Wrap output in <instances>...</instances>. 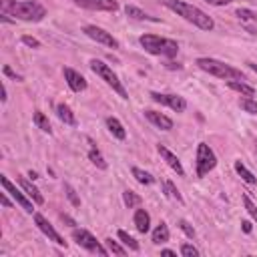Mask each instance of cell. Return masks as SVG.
<instances>
[{
	"mask_svg": "<svg viewBox=\"0 0 257 257\" xmlns=\"http://www.w3.org/2000/svg\"><path fill=\"white\" fill-rule=\"evenodd\" d=\"M235 16L243 22H257V12L255 10H249V8H237Z\"/></svg>",
	"mask_w": 257,
	"mask_h": 257,
	"instance_id": "4dcf8cb0",
	"label": "cell"
},
{
	"mask_svg": "<svg viewBox=\"0 0 257 257\" xmlns=\"http://www.w3.org/2000/svg\"><path fill=\"white\" fill-rule=\"evenodd\" d=\"M88 143H90V149H88V161L96 167V169H100V171H106L108 169V163L104 161V157H102V153L96 149V145L88 139Z\"/></svg>",
	"mask_w": 257,
	"mask_h": 257,
	"instance_id": "44dd1931",
	"label": "cell"
},
{
	"mask_svg": "<svg viewBox=\"0 0 257 257\" xmlns=\"http://www.w3.org/2000/svg\"><path fill=\"white\" fill-rule=\"evenodd\" d=\"M241 229H243L245 233H251V229H253V227H251V223H249V221H241Z\"/></svg>",
	"mask_w": 257,
	"mask_h": 257,
	"instance_id": "ab89813d",
	"label": "cell"
},
{
	"mask_svg": "<svg viewBox=\"0 0 257 257\" xmlns=\"http://www.w3.org/2000/svg\"><path fill=\"white\" fill-rule=\"evenodd\" d=\"M215 167H217V155L213 153V149L207 143H199L197 145V155H195V171H197V177H205Z\"/></svg>",
	"mask_w": 257,
	"mask_h": 257,
	"instance_id": "8992f818",
	"label": "cell"
},
{
	"mask_svg": "<svg viewBox=\"0 0 257 257\" xmlns=\"http://www.w3.org/2000/svg\"><path fill=\"white\" fill-rule=\"evenodd\" d=\"M207 4H211V6H227V4H231L233 0H205Z\"/></svg>",
	"mask_w": 257,
	"mask_h": 257,
	"instance_id": "f35d334b",
	"label": "cell"
},
{
	"mask_svg": "<svg viewBox=\"0 0 257 257\" xmlns=\"http://www.w3.org/2000/svg\"><path fill=\"white\" fill-rule=\"evenodd\" d=\"M131 173H133V177H135L141 185H153V183H155V177H153L151 173H147V171L139 169V167H133V169H131Z\"/></svg>",
	"mask_w": 257,
	"mask_h": 257,
	"instance_id": "f1b7e54d",
	"label": "cell"
},
{
	"mask_svg": "<svg viewBox=\"0 0 257 257\" xmlns=\"http://www.w3.org/2000/svg\"><path fill=\"white\" fill-rule=\"evenodd\" d=\"M118 239H120V243H124V247L126 249H131V251H141V245H139V241L135 239V237H131L126 231H122V229H118Z\"/></svg>",
	"mask_w": 257,
	"mask_h": 257,
	"instance_id": "83f0119b",
	"label": "cell"
},
{
	"mask_svg": "<svg viewBox=\"0 0 257 257\" xmlns=\"http://www.w3.org/2000/svg\"><path fill=\"white\" fill-rule=\"evenodd\" d=\"M32 219H34V225H36V227H38V229H40V231H42L50 241H54V243H56V245H60V247H66L64 237H62V235H60V233H58V231L48 223V219H46L42 213H34V215H32Z\"/></svg>",
	"mask_w": 257,
	"mask_h": 257,
	"instance_id": "8fae6325",
	"label": "cell"
},
{
	"mask_svg": "<svg viewBox=\"0 0 257 257\" xmlns=\"http://www.w3.org/2000/svg\"><path fill=\"white\" fill-rule=\"evenodd\" d=\"M2 70H4V74H6L8 78H12V80H16V82H22V80H24V76H22V74H16V72H14V70H12L8 64H6Z\"/></svg>",
	"mask_w": 257,
	"mask_h": 257,
	"instance_id": "74e56055",
	"label": "cell"
},
{
	"mask_svg": "<svg viewBox=\"0 0 257 257\" xmlns=\"http://www.w3.org/2000/svg\"><path fill=\"white\" fill-rule=\"evenodd\" d=\"M72 239L76 241L78 247L86 249L88 253H98V255H108V253H110V251H108L106 247H102V245L96 241V237H94L90 231H86V229H72Z\"/></svg>",
	"mask_w": 257,
	"mask_h": 257,
	"instance_id": "ba28073f",
	"label": "cell"
},
{
	"mask_svg": "<svg viewBox=\"0 0 257 257\" xmlns=\"http://www.w3.org/2000/svg\"><path fill=\"white\" fill-rule=\"evenodd\" d=\"M56 116H58L64 124H68V126H76V114L72 112V108H70L68 104H64V102L56 104Z\"/></svg>",
	"mask_w": 257,
	"mask_h": 257,
	"instance_id": "ffe728a7",
	"label": "cell"
},
{
	"mask_svg": "<svg viewBox=\"0 0 257 257\" xmlns=\"http://www.w3.org/2000/svg\"><path fill=\"white\" fill-rule=\"evenodd\" d=\"M8 100V90H6V86L2 84V102H6Z\"/></svg>",
	"mask_w": 257,
	"mask_h": 257,
	"instance_id": "7bdbcfd3",
	"label": "cell"
},
{
	"mask_svg": "<svg viewBox=\"0 0 257 257\" xmlns=\"http://www.w3.org/2000/svg\"><path fill=\"white\" fill-rule=\"evenodd\" d=\"M181 255L183 257H199V249L191 243H183L181 245Z\"/></svg>",
	"mask_w": 257,
	"mask_h": 257,
	"instance_id": "e575fe53",
	"label": "cell"
},
{
	"mask_svg": "<svg viewBox=\"0 0 257 257\" xmlns=\"http://www.w3.org/2000/svg\"><path fill=\"white\" fill-rule=\"evenodd\" d=\"M239 106H241L247 114H257V100H255V98L243 96V98H239Z\"/></svg>",
	"mask_w": 257,
	"mask_h": 257,
	"instance_id": "f546056e",
	"label": "cell"
},
{
	"mask_svg": "<svg viewBox=\"0 0 257 257\" xmlns=\"http://www.w3.org/2000/svg\"><path fill=\"white\" fill-rule=\"evenodd\" d=\"M163 4L169 8V10H173L177 16H181V18H185L187 22H191L193 26H197L199 30H213L215 28V22H213V18L207 14V12H203L201 8H197V6H193V4H189V2H183V0H163Z\"/></svg>",
	"mask_w": 257,
	"mask_h": 257,
	"instance_id": "7a4b0ae2",
	"label": "cell"
},
{
	"mask_svg": "<svg viewBox=\"0 0 257 257\" xmlns=\"http://www.w3.org/2000/svg\"><path fill=\"white\" fill-rule=\"evenodd\" d=\"M241 199H243L245 211H247V213H249V217H251V219H253V221L257 223V205H255V203L251 201V197H249L247 193H243V197H241Z\"/></svg>",
	"mask_w": 257,
	"mask_h": 257,
	"instance_id": "1f68e13d",
	"label": "cell"
},
{
	"mask_svg": "<svg viewBox=\"0 0 257 257\" xmlns=\"http://www.w3.org/2000/svg\"><path fill=\"white\" fill-rule=\"evenodd\" d=\"M62 74H64V80H66V84L70 86L72 92H82V90H86L88 82H86V78H84L80 72H76V70L70 68V66H64V68H62Z\"/></svg>",
	"mask_w": 257,
	"mask_h": 257,
	"instance_id": "4fadbf2b",
	"label": "cell"
},
{
	"mask_svg": "<svg viewBox=\"0 0 257 257\" xmlns=\"http://www.w3.org/2000/svg\"><path fill=\"white\" fill-rule=\"evenodd\" d=\"M233 169H235V173H237V175H239L247 185H257V177H255V175H253V173H251V171H249L241 161H235Z\"/></svg>",
	"mask_w": 257,
	"mask_h": 257,
	"instance_id": "cb8c5ba5",
	"label": "cell"
},
{
	"mask_svg": "<svg viewBox=\"0 0 257 257\" xmlns=\"http://www.w3.org/2000/svg\"><path fill=\"white\" fill-rule=\"evenodd\" d=\"M195 64L205 70L207 74L211 76H217L221 80H245V74L241 72V68H235L223 60H217V58H211V56H201L195 60Z\"/></svg>",
	"mask_w": 257,
	"mask_h": 257,
	"instance_id": "3957f363",
	"label": "cell"
},
{
	"mask_svg": "<svg viewBox=\"0 0 257 257\" xmlns=\"http://www.w3.org/2000/svg\"><path fill=\"white\" fill-rule=\"evenodd\" d=\"M106 128H108V133L114 137V139H118V141H124L126 139V131H124V126H122V122L116 118V116H106Z\"/></svg>",
	"mask_w": 257,
	"mask_h": 257,
	"instance_id": "ac0fdd59",
	"label": "cell"
},
{
	"mask_svg": "<svg viewBox=\"0 0 257 257\" xmlns=\"http://www.w3.org/2000/svg\"><path fill=\"white\" fill-rule=\"evenodd\" d=\"M88 66H90V70H92L96 76H100V78H102V80H104V82H106V84H108V86H110V88H112V90H114V92H116V94H118L122 100H126V98H128V92H126V88L122 86V82L118 80V76L112 72V68H110L106 62L92 58Z\"/></svg>",
	"mask_w": 257,
	"mask_h": 257,
	"instance_id": "5b68a950",
	"label": "cell"
},
{
	"mask_svg": "<svg viewBox=\"0 0 257 257\" xmlns=\"http://www.w3.org/2000/svg\"><path fill=\"white\" fill-rule=\"evenodd\" d=\"M133 223H135V227H137L139 233H147L151 229V215L145 209H137L135 211V217H133Z\"/></svg>",
	"mask_w": 257,
	"mask_h": 257,
	"instance_id": "d6986e66",
	"label": "cell"
},
{
	"mask_svg": "<svg viewBox=\"0 0 257 257\" xmlns=\"http://www.w3.org/2000/svg\"><path fill=\"white\" fill-rule=\"evenodd\" d=\"M163 193H165L169 199H173V201H177V203H183V195L179 193V189L175 187V183L169 181V179L163 181Z\"/></svg>",
	"mask_w": 257,
	"mask_h": 257,
	"instance_id": "d4e9b609",
	"label": "cell"
},
{
	"mask_svg": "<svg viewBox=\"0 0 257 257\" xmlns=\"http://www.w3.org/2000/svg\"><path fill=\"white\" fill-rule=\"evenodd\" d=\"M0 185H2V189H4L8 195H12V199H14V201H16V203L26 211V213H30V215H34V213H36V211H34V205H36V203H34V201L24 193V189H22V187L18 189L14 183H10V179H8L6 175H0Z\"/></svg>",
	"mask_w": 257,
	"mask_h": 257,
	"instance_id": "52a82bcc",
	"label": "cell"
},
{
	"mask_svg": "<svg viewBox=\"0 0 257 257\" xmlns=\"http://www.w3.org/2000/svg\"><path fill=\"white\" fill-rule=\"evenodd\" d=\"M6 195H8V193H6V191H4V193H2V195H0V199H2V205H4V207H6V209H8V207H10V201H8V197H6Z\"/></svg>",
	"mask_w": 257,
	"mask_h": 257,
	"instance_id": "60d3db41",
	"label": "cell"
},
{
	"mask_svg": "<svg viewBox=\"0 0 257 257\" xmlns=\"http://www.w3.org/2000/svg\"><path fill=\"white\" fill-rule=\"evenodd\" d=\"M20 40H22V44H26V46H30V48H40V42H38L34 36H28V34H24Z\"/></svg>",
	"mask_w": 257,
	"mask_h": 257,
	"instance_id": "8d00e7d4",
	"label": "cell"
},
{
	"mask_svg": "<svg viewBox=\"0 0 257 257\" xmlns=\"http://www.w3.org/2000/svg\"><path fill=\"white\" fill-rule=\"evenodd\" d=\"M60 217H62V221H66L68 225H76V223H74V221H72L70 217H66V215H60Z\"/></svg>",
	"mask_w": 257,
	"mask_h": 257,
	"instance_id": "f6af8a7d",
	"label": "cell"
},
{
	"mask_svg": "<svg viewBox=\"0 0 257 257\" xmlns=\"http://www.w3.org/2000/svg\"><path fill=\"white\" fill-rule=\"evenodd\" d=\"M145 116H147V120L149 122H153L157 128H161V131H171L173 128V120L167 116V114H163V112H159V110H145Z\"/></svg>",
	"mask_w": 257,
	"mask_h": 257,
	"instance_id": "9a60e30c",
	"label": "cell"
},
{
	"mask_svg": "<svg viewBox=\"0 0 257 257\" xmlns=\"http://www.w3.org/2000/svg\"><path fill=\"white\" fill-rule=\"evenodd\" d=\"M141 46L145 48V52L153 54V56H165V58H175L179 54V42L173 38H163L157 34H143L139 38Z\"/></svg>",
	"mask_w": 257,
	"mask_h": 257,
	"instance_id": "277c9868",
	"label": "cell"
},
{
	"mask_svg": "<svg viewBox=\"0 0 257 257\" xmlns=\"http://www.w3.org/2000/svg\"><path fill=\"white\" fill-rule=\"evenodd\" d=\"M179 229H181V231H183L187 237H191V239L195 237V229H193V225H191L189 221H185V219H179Z\"/></svg>",
	"mask_w": 257,
	"mask_h": 257,
	"instance_id": "d590c367",
	"label": "cell"
},
{
	"mask_svg": "<svg viewBox=\"0 0 257 257\" xmlns=\"http://www.w3.org/2000/svg\"><path fill=\"white\" fill-rule=\"evenodd\" d=\"M70 2L84 10H94V12H116L118 10L116 0H70Z\"/></svg>",
	"mask_w": 257,
	"mask_h": 257,
	"instance_id": "7c38bea8",
	"label": "cell"
},
{
	"mask_svg": "<svg viewBox=\"0 0 257 257\" xmlns=\"http://www.w3.org/2000/svg\"><path fill=\"white\" fill-rule=\"evenodd\" d=\"M227 86H229L231 90L239 92L241 96H249V98L257 96V90H255L249 82H245V80H227Z\"/></svg>",
	"mask_w": 257,
	"mask_h": 257,
	"instance_id": "e0dca14e",
	"label": "cell"
},
{
	"mask_svg": "<svg viewBox=\"0 0 257 257\" xmlns=\"http://www.w3.org/2000/svg\"><path fill=\"white\" fill-rule=\"evenodd\" d=\"M32 122L42 131V133H52V128H50V122H48V116L42 112V110H34V116H32Z\"/></svg>",
	"mask_w": 257,
	"mask_h": 257,
	"instance_id": "484cf974",
	"label": "cell"
},
{
	"mask_svg": "<svg viewBox=\"0 0 257 257\" xmlns=\"http://www.w3.org/2000/svg\"><path fill=\"white\" fill-rule=\"evenodd\" d=\"M28 177H30L32 181H36V179H38V173H36V171H28Z\"/></svg>",
	"mask_w": 257,
	"mask_h": 257,
	"instance_id": "ee69618b",
	"label": "cell"
},
{
	"mask_svg": "<svg viewBox=\"0 0 257 257\" xmlns=\"http://www.w3.org/2000/svg\"><path fill=\"white\" fill-rule=\"evenodd\" d=\"M0 14L24 22H40L46 16V8L36 0H0Z\"/></svg>",
	"mask_w": 257,
	"mask_h": 257,
	"instance_id": "6da1fadb",
	"label": "cell"
},
{
	"mask_svg": "<svg viewBox=\"0 0 257 257\" xmlns=\"http://www.w3.org/2000/svg\"><path fill=\"white\" fill-rule=\"evenodd\" d=\"M16 183H18V185L24 189V193H26V195H28V197H30V199L36 203V205H44V197H42V193H40V191H38V189H36V187H34V185H32V183L26 179V177L16 175Z\"/></svg>",
	"mask_w": 257,
	"mask_h": 257,
	"instance_id": "2e32d148",
	"label": "cell"
},
{
	"mask_svg": "<svg viewBox=\"0 0 257 257\" xmlns=\"http://www.w3.org/2000/svg\"><path fill=\"white\" fill-rule=\"evenodd\" d=\"M64 193H66V197H68V201L72 203V207H80V199H78V195H76V191L66 183L64 185Z\"/></svg>",
	"mask_w": 257,
	"mask_h": 257,
	"instance_id": "836d02e7",
	"label": "cell"
},
{
	"mask_svg": "<svg viewBox=\"0 0 257 257\" xmlns=\"http://www.w3.org/2000/svg\"><path fill=\"white\" fill-rule=\"evenodd\" d=\"M104 243H106V249L110 251V253H114V255H126V247H122L118 241H112V239H104Z\"/></svg>",
	"mask_w": 257,
	"mask_h": 257,
	"instance_id": "d6a6232c",
	"label": "cell"
},
{
	"mask_svg": "<svg viewBox=\"0 0 257 257\" xmlns=\"http://www.w3.org/2000/svg\"><path fill=\"white\" fill-rule=\"evenodd\" d=\"M124 14H126L128 18H135V20H149V22H159V18H155V16H149L147 12H143L141 8H137V6H133V4H126V6H124Z\"/></svg>",
	"mask_w": 257,
	"mask_h": 257,
	"instance_id": "603a6c76",
	"label": "cell"
},
{
	"mask_svg": "<svg viewBox=\"0 0 257 257\" xmlns=\"http://www.w3.org/2000/svg\"><path fill=\"white\" fill-rule=\"evenodd\" d=\"M82 32H84L90 40H94V42H98V44H104V46H108V48H118V46H120L118 40H116L110 32H106L104 28H100V26L86 24V26L82 28Z\"/></svg>",
	"mask_w": 257,
	"mask_h": 257,
	"instance_id": "30bf717a",
	"label": "cell"
},
{
	"mask_svg": "<svg viewBox=\"0 0 257 257\" xmlns=\"http://www.w3.org/2000/svg\"><path fill=\"white\" fill-rule=\"evenodd\" d=\"M169 237H171L169 227H167V223H165V221H161V223L153 229V243H155V245H163V243H167V241H169Z\"/></svg>",
	"mask_w": 257,
	"mask_h": 257,
	"instance_id": "7402d4cb",
	"label": "cell"
},
{
	"mask_svg": "<svg viewBox=\"0 0 257 257\" xmlns=\"http://www.w3.org/2000/svg\"><path fill=\"white\" fill-rule=\"evenodd\" d=\"M122 203H124L128 209H135V207H139V205L143 203V199H141V195H137L135 191L126 189V191H122Z\"/></svg>",
	"mask_w": 257,
	"mask_h": 257,
	"instance_id": "4316f807",
	"label": "cell"
},
{
	"mask_svg": "<svg viewBox=\"0 0 257 257\" xmlns=\"http://www.w3.org/2000/svg\"><path fill=\"white\" fill-rule=\"evenodd\" d=\"M157 151H159V155H161V159L179 175V177H185V169H183V165H181V161H179V157L177 155H173L165 145H157Z\"/></svg>",
	"mask_w": 257,
	"mask_h": 257,
	"instance_id": "5bb4252c",
	"label": "cell"
},
{
	"mask_svg": "<svg viewBox=\"0 0 257 257\" xmlns=\"http://www.w3.org/2000/svg\"><path fill=\"white\" fill-rule=\"evenodd\" d=\"M161 255H169V257H173V255H177V251H173V249H163Z\"/></svg>",
	"mask_w": 257,
	"mask_h": 257,
	"instance_id": "b9f144b4",
	"label": "cell"
},
{
	"mask_svg": "<svg viewBox=\"0 0 257 257\" xmlns=\"http://www.w3.org/2000/svg\"><path fill=\"white\" fill-rule=\"evenodd\" d=\"M155 102H159V104H163V106H169L171 110H175V112H185L187 110V100L181 96V94H171V92H151L149 94Z\"/></svg>",
	"mask_w": 257,
	"mask_h": 257,
	"instance_id": "9c48e42d",
	"label": "cell"
}]
</instances>
